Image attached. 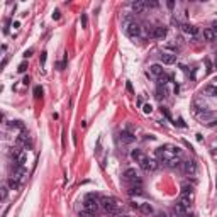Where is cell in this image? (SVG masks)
I'll return each instance as SVG.
<instances>
[{
	"instance_id": "1",
	"label": "cell",
	"mask_w": 217,
	"mask_h": 217,
	"mask_svg": "<svg viewBox=\"0 0 217 217\" xmlns=\"http://www.w3.org/2000/svg\"><path fill=\"white\" fill-rule=\"evenodd\" d=\"M158 158L163 165L170 168H177L182 163V149L173 144H165L158 148Z\"/></svg>"
},
{
	"instance_id": "2",
	"label": "cell",
	"mask_w": 217,
	"mask_h": 217,
	"mask_svg": "<svg viewBox=\"0 0 217 217\" xmlns=\"http://www.w3.org/2000/svg\"><path fill=\"white\" fill-rule=\"evenodd\" d=\"M122 27H124V32L127 34L129 38H132V39H136V38L141 36V26H139L138 22H134L132 17H129V15L124 17V24H122Z\"/></svg>"
},
{
	"instance_id": "3",
	"label": "cell",
	"mask_w": 217,
	"mask_h": 217,
	"mask_svg": "<svg viewBox=\"0 0 217 217\" xmlns=\"http://www.w3.org/2000/svg\"><path fill=\"white\" fill-rule=\"evenodd\" d=\"M100 207V198L97 193H88L83 200V210H87L90 214H95Z\"/></svg>"
},
{
	"instance_id": "4",
	"label": "cell",
	"mask_w": 217,
	"mask_h": 217,
	"mask_svg": "<svg viewBox=\"0 0 217 217\" xmlns=\"http://www.w3.org/2000/svg\"><path fill=\"white\" fill-rule=\"evenodd\" d=\"M100 207L104 209V212H107L109 216H115L119 212L117 202L112 197H100Z\"/></svg>"
},
{
	"instance_id": "5",
	"label": "cell",
	"mask_w": 217,
	"mask_h": 217,
	"mask_svg": "<svg viewBox=\"0 0 217 217\" xmlns=\"http://www.w3.org/2000/svg\"><path fill=\"white\" fill-rule=\"evenodd\" d=\"M124 182L129 183V187H132V185H141V178H139L138 171H136L134 168H127V170L124 171Z\"/></svg>"
},
{
	"instance_id": "6",
	"label": "cell",
	"mask_w": 217,
	"mask_h": 217,
	"mask_svg": "<svg viewBox=\"0 0 217 217\" xmlns=\"http://www.w3.org/2000/svg\"><path fill=\"white\" fill-rule=\"evenodd\" d=\"M139 166L143 168L144 171H154L156 168H158V161L153 158H148L146 154L141 158V161H139Z\"/></svg>"
},
{
	"instance_id": "7",
	"label": "cell",
	"mask_w": 217,
	"mask_h": 217,
	"mask_svg": "<svg viewBox=\"0 0 217 217\" xmlns=\"http://www.w3.org/2000/svg\"><path fill=\"white\" fill-rule=\"evenodd\" d=\"M180 168H182V171L187 173V175H195V171H197V163H195L193 159H187V161H182V163H180Z\"/></svg>"
},
{
	"instance_id": "8",
	"label": "cell",
	"mask_w": 217,
	"mask_h": 217,
	"mask_svg": "<svg viewBox=\"0 0 217 217\" xmlns=\"http://www.w3.org/2000/svg\"><path fill=\"white\" fill-rule=\"evenodd\" d=\"M177 204L182 205L185 210H190V207H192V195H188V193H180V198H178Z\"/></svg>"
},
{
	"instance_id": "9",
	"label": "cell",
	"mask_w": 217,
	"mask_h": 217,
	"mask_svg": "<svg viewBox=\"0 0 217 217\" xmlns=\"http://www.w3.org/2000/svg\"><path fill=\"white\" fill-rule=\"evenodd\" d=\"M119 138H120V141H122L124 144H131V143H134V141H136V136H134L132 132H129V131H122Z\"/></svg>"
},
{
	"instance_id": "10",
	"label": "cell",
	"mask_w": 217,
	"mask_h": 217,
	"mask_svg": "<svg viewBox=\"0 0 217 217\" xmlns=\"http://www.w3.org/2000/svg\"><path fill=\"white\" fill-rule=\"evenodd\" d=\"M168 29L165 27V26H156L154 27V31H153V38H156V39H163L165 36H166Z\"/></svg>"
},
{
	"instance_id": "11",
	"label": "cell",
	"mask_w": 217,
	"mask_h": 217,
	"mask_svg": "<svg viewBox=\"0 0 217 217\" xmlns=\"http://www.w3.org/2000/svg\"><path fill=\"white\" fill-rule=\"evenodd\" d=\"M182 31H183L185 34H188V36H195L198 32V29L195 26H192V24H182Z\"/></svg>"
},
{
	"instance_id": "12",
	"label": "cell",
	"mask_w": 217,
	"mask_h": 217,
	"mask_svg": "<svg viewBox=\"0 0 217 217\" xmlns=\"http://www.w3.org/2000/svg\"><path fill=\"white\" fill-rule=\"evenodd\" d=\"M175 59H177V56H175L173 53H163V54H161V61H163L165 65H173Z\"/></svg>"
},
{
	"instance_id": "13",
	"label": "cell",
	"mask_w": 217,
	"mask_h": 217,
	"mask_svg": "<svg viewBox=\"0 0 217 217\" xmlns=\"http://www.w3.org/2000/svg\"><path fill=\"white\" fill-rule=\"evenodd\" d=\"M144 9H146V2H141V0H138V2H132V10H134L136 14L144 12Z\"/></svg>"
},
{
	"instance_id": "14",
	"label": "cell",
	"mask_w": 217,
	"mask_h": 217,
	"mask_svg": "<svg viewBox=\"0 0 217 217\" xmlns=\"http://www.w3.org/2000/svg\"><path fill=\"white\" fill-rule=\"evenodd\" d=\"M149 73L158 78V77L163 75V66H161V65H151V66H149Z\"/></svg>"
},
{
	"instance_id": "15",
	"label": "cell",
	"mask_w": 217,
	"mask_h": 217,
	"mask_svg": "<svg viewBox=\"0 0 217 217\" xmlns=\"http://www.w3.org/2000/svg\"><path fill=\"white\" fill-rule=\"evenodd\" d=\"M204 92L210 95V97H217V85H205L204 87Z\"/></svg>"
},
{
	"instance_id": "16",
	"label": "cell",
	"mask_w": 217,
	"mask_h": 217,
	"mask_svg": "<svg viewBox=\"0 0 217 217\" xmlns=\"http://www.w3.org/2000/svg\"><path fill=\"white\" fill-rule=\"evenodd\" d=\"M143 156H144V153H143L141 149H134V151L131 153V158L134 159L136 163H139V161H141V158H143Z\"/></svg>"
},
{
	"instance_id": "17",
	"label": "cell",
	"mask_w": 217,
	"mask_h": 217,
	"mask_svg": "<svg viewBox=\"0 0 217 217\" xmlns=\"http://www.w3.org/2000/svg\"><path fill=\"white\" fill-rule=\"evenodd\" d=\"M214 38H216V32L210 29V27H209V29H204V39L205 41H214Z\"/></svg>"
},
{
	"instance_id": "18",
	"label": "cell",
	"mask_w": 217,
	"mask_h": 217,
	"mask_svg": "<svg viewBox=\"0 0 217 217\" xmlns=\"http://www.w3.org/2000/svg\"><path fill=\"white\" fill-rule=\"evenodd\" d=\"M129 193L131 195H143V188H141V185H132V187H129Z\"/></svg>"
},
{
	"instance_id": "19",
	"label": "cell",
	"mask_w": 217,
	"mask_h": 217,
	"mask_svg": "<svg viewBox=\"0 0 217 217\" xmlns=\"http://www.w3.org/2000/svg\"><path fill=\"white\" fill-rule=\"evenodd\" d=\"M139 210H141L143 214H153V207H151V204H139Z\"/></svg>"
},
{
	"instance_id": "20",
	"label": "cell",
	"mask_w": 217,
	"mask_h": 217,
	"mask_svg": "<svg viewBox=\"0 0 217 217\" xmlns=\"http://www.w3.org/2000/svg\"><path fill=\"white\" fill-rule=\"evenodd\" d=\"M168 80H171V77H168V75H161V77H158V83H159V87H165L168 83Z\"/></svg>"
},
{
	"instance_id": "21",
	"label": "cell",
	"mask_w": 217,
	"mask_h": 217,
	"mask_svg": "<svg viewBox=\"0 0 217 217\" xmlns=\"http://www.w3.org/2000/svg\"><path fill=\"white\" fill-rule=\"evenodd\" d=\"M192 190H193V187H192L190 183H183V185H182V193H188V195H192Z\"/></svg>"
},
{
	"instance_id": "22",
	"label": "cell",
	"mask_w": 217,
	"mask_h": 217,
	"mask_svg": "<svg viewBox=\"0 0 217 217\" xmlns=\"http://www.w3.org/2000/svg\"><path fill=\"white\" fill-rule=\"evenodd\" d=\"M156 97H158V99H165V97H166V90L165 88L161 90V87H159L158 92H156Z\"/></svg>"
},
{
	"instance_id": "23",
	"label": "cell",
	"mask_w": 217,
	"mask_h": 217,
	"mask_svg": "<svg viewBox=\"0 0 217 217\" xmlns=\"http://www.w3.org/2000/svg\"><path fill=\"white\" fill-rule=\"evenodd\" d=\"M20 185V182H15V180H12V178H9V187L14 190V188H17Z\"/></svg>"
},
{
	"instance_id": "24",
	"label": "cell",
	"mask_w": 217,
	"mask_h": 217,
	"mask_svg": "<svg viewBox=\"0 0 217 217\" xmlns=\"http://www.w3.org/2000/svg\"><path fill=\"white\" fill-rule=\"evenodd\" d=\"M26 70H27V63L24 61V63H20V65H19V68H17V71H19V73H24Z\"/></svg>"
},
{
	"instance_id": "25",
	"label": "cell",
	"mask_w": 217,
	"mask_h": 217,
	"mask_svg": "<svg viewBox=\"0 0 217 217\" xmlns=\"http://www.w3.org/2000/svg\"><path fill=\"white\" fill-rule=\"evenodd\" d=\"M151 110H153V107H151L149 104H144V105H143V112H144V114H151Z\"/></svg>"
},
{
	"instance_id": "26",
	"label": "cell",
	"mask_w": 217,
	"mask_h": 217,
	"mask_svg": "<svg viewBox=\"0 0 217 217\" xmlns=\"http://www.w3.org/2000/svg\"><path fill=\"white\" fill-rule=\"evenodd\" d=\"M41 95H42V90H41V87H36V88H34V97H36V99H39Z\"/></svg>"
},
{
	"instance_id": "27",
	"label": "cell",
	"mask_w": 217,
	"mask_h": 217,
	"mask_svg": "<svg viewBox=\"0 0 217 217\" xmlns=\"http://www.w3.org/2000/svg\"><path fill=\"white\" fill-rule=\"evenodd\" d=\"M81 26H83V27H87V26H88V19H87V15H85V14H81Z\"/></svg>"
},
{
	"instance_id": "28",
	"label": "cell",
	"mask_w": 217,
	"mask_h": 217,
	"mask_svg": "<svg viewBox=\"0 0 217 217\" xmlns=\"http://www.w3.org/2000/svg\"><path fill=\"white\" fill-rule=\"evenodd\" d=\"M80 217H93V214H90L87 210H83V212H80Z\"/></svg>"
},
{
	"instance_id": "29",
	"label": "cell",
	"mask_w": 217,
	"mask_h": 217,
	"mask_svg": "<svg viewBox=\"0 0 217 217\" xmlns=\"http://www.w3.org/2000/svg\"><path fill=\"white\" fill-rule=\"evenodd\" d=\"M7 198V187H2V200Z\"/></svg>"
},
{
	"instance_id": "30",
	"label": "cell",
	"mask_w": 217,
	"mask_h": 217,
	"mask_svg": "<svg viewBox=\"0 0 217 217\" xmlns=\"http://www.w3.org/2000/svg\"><path fill=\"white\" fill-rule=\"evenodd\" d=\"M32 51H34V49H27L26 53H24V56H26V58H29L31 54H32Z\"/></svg>"
},
{
	"instance_id": "31",
	"label": "cell",
	"mask_w": 217,
	"mask_h": 217,
	"mask_svg": "<svg viewBox=\"0 0 217 217\" xmlns=\"http://www.w3.org/2000/svg\"><path fill=\"white\" fill-rule=\"evenodd\" d=\"M210 29H212V31L217 34V22H214V24H212V27H210Z\"/></svg>"
},
{
	"instance_id": "32",
	"label": "cell",
	"mask_w": 217,
	"mask_h": 217,
	"mask_svg": "<svg viewBox=\"0 0 217 217\" xmlns=\"http://www.w3.org/2000/svg\"><path fill=\"white\" fill-rule=\"evenodd\" d=\"M178 126H182V127H185V122H183V119H178Z\"/></svg>"
},
{
	"instance_id": "33",
	"label": "cell",
	"mask_w": 217,
	"mask_h": 217,
	"mask_svg": "<svg viewBox=\"0 0 217 217\" xmlns=\"http://www.w3.org/2000/svg\"><path fill=\"white\" fill-rule=\"evenodd\" d=\"M207 71H212V63L210 61H207Z\"/></svg>"
},
{
	"instance_id": "34",
	"label": "cell",
	"mask_w": 217,
	"mask_h": 217,
	"mask_svg": "<svg viewBox=\"0 0 217 217\" xmlns=\"http://www.w3.org/2000/svg\"><path fill=\"white\" fill-rule=\"evenodd\" d=\"M44 61H46V53H42V56H41V63L44 65Z\"/></svg>"
},
{
	"instance_id": "35",
	"label": "cell",
	"mask_w": 217,
	"mask_h": 217,
	"mask_svg": "<svg viewBox=\"0 0 217 217\" xmlns=\"http://www.w3.org/2000/svg\"><path fill=\"white\" fill-rule=\"evenodd\" d=\"M53 19H59V12H58V10H56V12L53 14Z\"/></svg>"
},
{
	"instance_id": "36",
	"label": "cell",
	"mask_w": 217,
	"mask_h": 217,
	"mask_svg": "<svg viewBox=\"0 0 217 217\" xmlns=\"http://www.w3.org/2000/svg\"><path fill=\"white\" fill-rule=\"evenodd\" d=\"M120 217H129V216H120Z\"/></svg>"
},
{
	"instance_id": "37",
	"label": "cell",
	"mask_w": 217,
	"mask_h": 217,
	"mask_svg": "<svg viewBox=\"0 0 217 217\" xmlns=\"http://www.w3.org/2000/svg\"><path fill=\"white\" fill-rule=\"evenodd\" d=\"M214 153H216V154H217V151H214Z\"/></svg>"
}]
</instances>
